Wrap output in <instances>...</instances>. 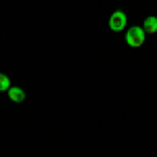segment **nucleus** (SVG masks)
Returning <instances> with one entry per match:
<instances>
[{"instance_id":"1","label":"nucleus","mask_w":157,"mask_h":157,"mask_svg":"<svg viewBox=\"0 0 157 157\" xmlns=\"http://www.w3.org/2000/svg\"><path fill=\"white\" fill-rule=\"evenodd\" d=\"M145 38H147V34H145V29L143 27H130L128 32H126V42H128V46H132V48H140L143 46V42H145Z\"/></svg>"},{"instance_id":"2","label":"nucleus","mask_w":157,"mask_h":157,"mask_svg":"<svg viewBox=\"0 0 157 157\" xmlns=\"http://www.w3.org/2000/svg\"><path fill=\"white\" fill-rule=\"evenodd\" d=\"M126 21H128L126 13L121 11V9H117L115 13H111V17H109V29L111 32H121L126 27Z\"/></svg>"},{"instance_id":"3","label":"nucleus","mask_w":157,"mask_h":157,"mask_svg":"<svg viewBox=\"0 0 157 157\" xmlns=\"http://www.w3.org/2000/svg\"><path fill=\"white\" fill-rule=\"evenodd\" d=\"M6 94H9V98H11L13 103H23L25 101V90L19 88V86H11Z\"/></svg>"},{"instance_id":"4","label":"nucleus","mask_w":157,"mask_h":157,"mask_svg":"<svg viewBox=\"0 0 157 157\" xmlns=\"http://www.w3.org/2000/svg\"><path fill=\"white\" fill-rule=\"evenodd\" d=\"M143 29H145L147 36H155V34H157V17H153V15H151V17H147Z\"/></svg>"},{"instance_id":"5","label":"nucleus","mask_w":157,"mask_h":157,"mask_svg":"<svg viewBox=\"0 0 157 157\" xmlns=\"http://www.w3.org/2000/svg\"><path fill=\"white\" fill-rule=\"evenodd\" d=\"M11 88V78L6 73H0V92H9Z\"/></svg>"}]
</instances>
